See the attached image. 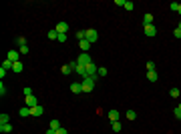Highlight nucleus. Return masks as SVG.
I'll list each match as a JSON object with an SVG mask.
<instances>
[{"label": "nucleus", "instance_id": "12", "mask_svg": "<svg viewBox=\"0 0 181 134\" xmlns=\"http://www.w3.org/2000/svg\"><path fill=\"white\" fill-rule=\"evenodd\" d=\"M71 92H73V94H80V92H83L80 82H73V84H71Z\"/></svg>", "mask_w": 181, "mask_h": 134}, {"label": "nucleus", "instance_id": "30", "mask_svg": "<svg viewBox=\"0 0 181 134\" xmlns=\"http://www.w3.org/2000/svg\"><path fill=\"white\" fill-rule=\"evenodd\" d=\"M169 8H171L173 12H177V10H179V2H171V4H169Z\"/></svg>", "mask_w": 181, "mask_h": 134}, {"label": "nucleus", "instance_id": "11", "mask_svg": "<svg viewBox=\"0 0 181 134\" xmlns=\"http://www.w3.org/2000/svg\"><path fill=\"white\" fill-rule=\"evenodd\" d=\"M42 114H44V108H42V106L30 108V116H42Z\"/></svg>", "mask_w": 181, "mask_h": 134}, {"label": "nucleus", "instance_id": "37", "mask_svg": "<svg viewBox=\"0 0 181 134\" xmlns=\"http://www.w3.org/2000/svg\"><path fill=\"white\" fill-rule=\"evenodd\" d=\"M173 36H175V38H181V30H179V28H175V30H173Z\"/></svg>", "mask_w": 181, "mask_h": 134}, {"label": "nucleus", "instance_id": "29", "mask_svg": "<svg viewBox=\"0 0 181 134\" xmlns=\"http://www.w3.org/2000/svg\"><path fill=\"white\" fill-rule=\"evenodd\" d=\"M127 118H129V120H135V118H137L135 110H127Z\"/></svg>", "mask_w": 181, "mask_h": 134}, {"label": "nucleus", "instance_id": "22", "mask_svg": "<svg viewBox=\"0 0 181 134\" xmlns=\"http://www.w3.org/2000/svg\"><path fill=\"white\" fill-rule=\"evenodd\" d=\"M12 70L14 72H22V70H24V66H22V62H14V66H12Z\"/></svg>", "mask_w": 181, "mask_h": 134}, {"label": "nucleus", "instance_id": "36", "mask_svg": "<svg viewBox=\"0 0 181 134\" xmlns=\"http://www.w3.org/2000/svg\"><path fill=\"white\" fill-rule=\"evenodd\" d=\"M147 70H155V62H153V60L147 62Z\"/></svg>", "mask_w": 181, "mask_h": 134}, {"label": "nucleus", "instance_id": "21", "mask_svg": "<svg viewBox=\"0 0 181 134\" xmlns=\"http://www.w3.org/2000/svg\"><path fill=\"white\" fill-rule=\"evenodd\" d=\"M8 122H10V116L6 112H2L0 114V124H8Z\"/></svg>", "mask_w": 181, "mask_h": 134}, {"label": "nucleus", "instance_id": "26", "mask_svg": "<svg viewBox=\"0 0 181 134\" xmlns=\"http://www.w3.org/2000/svg\"><path fill=\"white\" fill-rule=\"evenodd\" d=\"M16 44H18V46H26V38H24V36H18V38H16Z\"/></svg>", "mask_w": 181, "mask_h": 134}, {"label": "nucleus", "instance_id": "18", "mask_svg": "<svg viewBox=\"0 0 181 134\" xmlns=\"http://www.w3.org/2000/svg\"><path fill=\"white\" fill-rule=\"evenodd\" d=\"M18 114H20V116H24V118H26V116H30V108H28V106H22V108L18 110Z\"/></svg>", "mask_w": 181, "mask_h": 134}, {"label": "nucleus", "instance_id": "31", "mask_svg": "<svg viewBox=\"0 0 181 134\" xmlns=\"http://www.w3.org/2000/svg\"><path fill=\"white\" fill-rule=\"evenodd\" d=\"M77 38L79 40H85V30H77Z\"/></svg>", "mask_w": 181, "mask_h": 134}, {"label": "nucleus", "instance_id": "9", "mask_svg": "<svg viewBox=\"0 0 181 134\" xmlns=\"http://www.w3.org/2000/svg\"><path fill=\"white\" fill-rule=\"evenodd\" d=\"M74 72H77V74H80L83 78L87 76V70H85V66H83V64H79V62H74Z\"/></svg>", "mask_w": 181, "mask_h": 134}, {"label": "nucleus", "instance_id": "23", "mask_svg": "<svg viewBox=\"0 0 181 134\" xmlns=\"http://www.w3.org/2000/svg\"><path fill=\"white\" fill-rule=\"evenodd\" d=\"M48 38H50V40H59V32H56V30H48Z\"/></svg>", "mask_w": 181, "mask_h": 134}, {"label": "nucleus", "instance_id": "44", "mask_svg": "<svg viewBox=\"0 0 181 134\" xmlns=\"http://www.w3.org/2000/svg\"><path fill=\"white\" fill-rule=\"evenodd\" d=\"M179 110H181V104H179Z\"/></svg>", "mask_w": 181, "mask_h": 134}, {"label": "nucleus", "instance_id": "19", "mask_svg": "<svg viewBox=\"0 0 181 134\" xmlns=\"http://www.w3.org/2000/svg\"><path fill=\"white\" fill-rule=\"evenodd\" d=\"M12 66H14V62H12V60H8V58L2 62V68H4V70H12Z\"/></svg>", "mask_w": 181, "mask_h": 134}, {"label": "nucleus", "instance_id": "40", "mask_svg": "<svg viewBox=\"0 0 181 134\" xmlns=\"http://www.w3.org/2000/svg\"><path fill=\"white\" fill-rule=\"evenodd\" d=\"M20 54H28V46H20Z\"/></svg>", "mask_w": 181, "mask_h": 134}, {"label": "nucleus", "instance_id": "28", "mask_svg": "<svg viewBox=\"0 0 181 134\" xmlns=\"http://www.w3.org/2000/svg\"><path fill=\"white\" fill-rule=\"evenodd\" d=\"M123 8H125V10H133V8H135V4L131 2V0H127V2H125V6H123Z\"/></svg>", "mask_w": 181, "mask_h": 134}, {"label": "nucleus", "instance_id": "16", "mask_svg": "<svg viewBox=\"0 0 181 134\" xmlns=\"http://www.w3.org/2000/svg\"><path fill=\"white\" fill-rule=\"evenodd\" d=\"M143 22H145V26H149V24H153V14H145V16H143Z\"/></svg>", "mask_w": 181, "mask_h": 134}, {"label": "nucleus", "instance_id": "13", "mask_svg": "<svg viewBox=\"0 0 181 134\" xmlns=\"http://www.w3.org/2000/svg\"><path fill=\"white\" fill-rule=\"evenodd\" d=\"M79 48L83 52H89V48H91V42L89 40H79Z\"/></svg>", "mask_w": 181, "mask_h": 134}, {"label": "nucleus", "instance_id": "42", "mask_svg": "<svg viewBox=\"0 0 181 134\" xmlns=\"http://www.w3.org/2000/svg\"><path fill=\"white\" fill-rule=\"evenodd\" d=\"M177 12H179V14H181V4H179V10H177Z\"/></svg>", "mask_w": 181, "mask_h": 134}, {"label": "nucleus", "instance_id": "10", "mask_svg": "<svg viewBox=\"0 0 181 134\" xmlns=\"http://www.w3.org/2000/svg\"><path fill=\"white\" fill-rule=\"evenodd\" d=\"M107 116H109V120H111V122H119V110H115V108H113V110H109Z\"/></svg>", "mask_w": 181, "mask_h": 134}, {"label": "nucleus", "instance_id": "14", "mask_svg": "<svg viewBox=\"0 0 181 134\" xmlns=\"http://www.w3.org/2000/svg\"><path fill=\"white\" fill-rule=\"evenodd\" d=\"M18 54L20 52H16V50H10V52L6 54V58L8 60H12V62H18Z\"/></svg>", "mask_w": 181, "mask_h": 134}, {"label": "nucleus", "instance_id": "41", "mask_svg": "<svg viewBox=\"0 0 181 134\" xmlns=\"http://www.w3.org/2000/svg\"><path fill=\"white\" fill-rule=\"evenodd\" d=\"M44 134H56V130H53V128H48V130H47Z\"/></svg>", "mask_w": 181, "mask_h": 134}, {"label": "nucleus", "instance_id": "35", "mask_svg": "<svg viewBox=\"0 0 181 134\" xmlns=\"http://www.w3.org/2000/svg\"><path fill=\"white\" fill-rule=\"evenodd\" d=\"M4 94H6V86H4V82H2V84H0V96H4Z\"/></svg>", "mask_w": 181, "mask_h": 134}, {"label": "nucleus", "instance_id": "8", "mask_svg": "<svg viewBox=\"0 0 181 134\" xmlns=\"http://www.w3.org/2000/svg\"><path fill=\"white\" fill-rule=\"evenodd\" d=\"M24 104H26L28 108H34V106H38V102H36V96H26V102H24Z\"/></svg>", "mask_w": 181, "mask_h": 134}, {"label": "nucleus", "instance_id": "17", "mask_svg": "<svg viewBox=\"0 0 181 134\" xmlns=\"http://www.w3.org/2000/svg\"><path fill=\"white\" fill-rule=\"evenodd\" d=\"M60 72H62V74H65V76H68V74H71V72H73V66H71V64H65V66H62V68H60Z\"/></svg>", "mask_w": 181, "mask_h": 134}, {"label": "nucleus", "instance_id": "39", "mask_svg": "<svg viewBox=\"0 0 181 134\" xmlns=\"http://www.w3.org/2000/svg\"><path fill=\"white\" fill-rule=\"evenodd\" d=\"M125 2H127V0H115V4H117V6H125Z\"/></svg>", "mask_w": 181, "mask_h": 134}, {"label": "nucleus", "instance_id": "27", "mask_svg": "<svg viewBox=\"0 0 181 134\" xmlns=\"http://www.w3.org/2000/svg\"><path fill=\"white\" fill-rule=\"evenodd\" d=\"M107 72H109L107 68H105V66H101V68H99V72H97V76H101V78H103V76H107Z\"/></svg>", "mask_w": 181, "mask_h": 134}, {"label": "nucleus", "instance_id": "2", "mask_svg": "<svg viewBox=\"0 0 181 134\" xmlns=\"http://www.w3.org/2000/svg\"><path fill=\"white\" fill-rule=\"evenodd\" d=\"M85 40H89L91 44H93V42H97V40H99V32H97L95 28H89V30H85Z\"/></svg>", "mask_w": 181, "mask_h": 134}, {"label": "nucleus", "instance_id": "43", "mask_svg": "<svg viewBox=\"0 0 181 134\" xmlns=\"http://www.w3.org/2000/svg\"><path fill=\"white\" fill-rule=\"evenodd\" d=\"M179 30H181V22H179Z\"/></svg>", "mask_w": 181, "mask_h": 134}, {"label": "nucleus", "instance_id": "20", "mask_svg": "<svg viewBox=\"0 0 181 134\" xmlns=\"http://www.w3.org/2000/svg\"><path fill=\"white\" fill-rule=\"evenodd\" d=\"M111 128H113V132H115V134H119L123 126H121V122H111Z\"/></svg>", "mask_w": 181, "mask_h": 134}, {"label": "nucleus", "instance_id": "25", "mask_svg": "<svg viewBox=\"0 0 181 134\" xmlns=\"http://www.w3.org/2000/svg\"><path fill=\"white\" fill-rule=\"evenodd\" d=\"M48 128H53V130H59V128H60V122L53 118V120H50V126H48Z\"/></svg>", "mask_w": 181, "mask_h": 134}, {"label": "nucleus", "instance_id": "33", "mask_svg": "<svg viewBox=\"0 0 181 134\" xmlns=\"http://www.w3.org/2000/svg\"><path fill=\"white\" fill-rule=\"evenodd\" d=\"M67 40H68L67 34H59V42H67Z\"/></svg>", "mask_w": 181, "mask_h": 134}, {"label": "nucleus", "instance_id": "5", "mask_svg": "<svg viewBox=\"0 0 181 134\" xmlns=\"http://www.w3.org/2000/svg\"><path fill=\"white\" fill-rule=\"evenodd\" d=\"M77 62H79V64H83V66H87V64H91L93 60H91V56H89L87 52H83L79 58H77Z\"/></svg>", "mask_w": 181, "mask_h": 134}, {"label": "nucleus", "instance_id": "15", "mask_svg": "<svg viewBox=\"0 0 181 134\" xmlns=\"http://www.w3.org/2000/svg\"><path fill=\"white\" fill-rule=\"evenodd\" d=\"M0 132H2V134L12 132V124H10V122H8V124H0Z\"/></svg>", "mask_w": 181, "mask_h": 134}, {"label": "nucleus", "instance_id": "38", "mask_svg": "<svg viewBox=\"0 0 181 134\" xmlns=\"http://www.w3.org/2000/svg\"><path fill=\"white\" fill-rule=\"evenodd\" d=\"M56 134H68V130H67V128H62V126H60L59 130H56Z\"/></svg>", "mask_w": 181, "mask_h": 134}, {"label": "nucleus", "instance_id": "32", "mask_svg": "<svg viewBox=\"0 0 181 134\" xmlns=\"http://www.w3.org/2000/svg\"><path fill=\"white\" fill-rule=\"evenodd\" d=\"M32 88H30V86H26V88H24V96H32Z\"/></svg>", "mask_w": 181, "mask_h": 134}, {"label": "nucleus", "instance_id": "4", "mask_svg": "<svg viewBox=\"0 0 181 134\" xmlns=\"http://www.w3.org/2000/svg\"><path fill=\"white\" fill-rule=\"evenodd\" d=\"M85 70H87V76H97V72H99V68H97V64H95V62L87 64V66H85Z\"/></svg>", "mask_w": 181, "mask_h": 134}, {"label": "nucleus", "instance_id": "3", "mask_svg": "<svg viewBox=\"0 0 181 134\" xmlns=\"http://www.w3.org/2000/svg\"><path fill=\"white\" fill-rule=\"evenodd\" d=\"M143 32H145V36L153 38V36H157V28H155L153 24H149V26H143Z\"/></svg>", "mask_w": 181, "mask_h": 134}, {"label": "nucleus", "instance_id": "1", "mask_svg": "<svg viewBox=\"0 0 181 134\" xmlns=\"http://www.w3.org/2000/svg\"><path fill=\"white\" fill-rule=\"evenodd\" d=\"M97 78H99V76H85V78H83V82H80L83 92H85V94H87V92H93L95 84H97Z\"/></svg>", "mask_w": 181, "mask_h": 134}, {"label": "nucleus", "instance_id": "34", "mask_svg": "<svg viewBox=\"0 0 181 134\" xmlns=\"http://www.w3.org/2000/svg\"><path fill=\"white\" fill-rule=\"evenodd\" d=\"M173 114H175V118H179V120H181V110H179V106L173 110Z\"/></svg>", "mask_w": 181, "mask_h": 134}, {"label": "nucleus", "instance_id": "6", "mask_svg": "<svg viewBox=\"0 0 181 134\" xmlns=\"http://www.w3.org/2000/svg\"><path fill=\"white\" fill-rule=\"evenodd\" d=\"M54 30H56L59 34H67V30H68V24H67V22H59Z\"/></svg>", "mask_w": 181, "mask_h": 134}, {"label": "nucleus", "instance_id": "24", "mask_svg": "<svg viewBox=\"0 0 181 134\" xmlns=\"http://www.w3.org/2000/svg\"><path fill=\"white\" fill-rule=\"evenodd\" d=\"M169 96H171V98H179V88H171V90H169Z\"/></svg>", "mask_w": 181, "mask_h": 134}, {"label": "nucleus", "instance_id": "7", "mask_svg": "<svg viewBox=\"0 0 181 134\" xmlns=\"http://www.w3.org/2000/svg\"><path fill=\"white\" fill-rule=\"evenodd\" d=\"M147 80H149V82H157V80H159V74H157V70H147Z\"/></svg>", "mask_w": 181, "mask_h": 134}]
</instances>
